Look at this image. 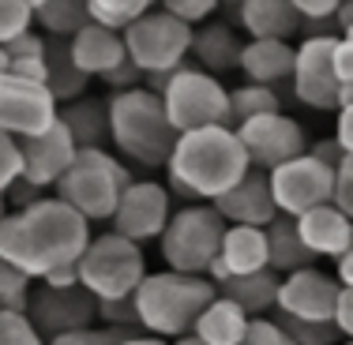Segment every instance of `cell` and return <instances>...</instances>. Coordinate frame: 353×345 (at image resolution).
Returning <instances> with one entry per match:
<instances>
[{"mask_svg": "<svg viewBox=\"0 0 353 345\" xmlns=\"http://www.w3.org/2000/svg\"><path fill=\"white\" fill-rule=\"evenodd\" d=\"M162 8H165L170 15H176L181 23H188L192 30H196V23H207V19L218 12L214 0H165Z\"/></svg>", "mask_w": 353, "mask_h": 345, "instance_id": "ab89813d", "label": "cell"}, {"mask_svg": "<svg viewBox=\"0 0 353 345\" xmlns=\"http://www.w3.org/2000/svg\"><path fill=\"white\" fill-rule=\"evenodd\" d=\"M233 90L222 87V79L196 64H184L170 75L162 90L165 113L181 136L199 128H233Z\"/></svg>", "mask_w": 353, "mask_h": 345, "instance_id": "8992f818", "label": "cell"}, {"mask_svg": "<svg viewBox=\"0 0 353 345\" xmlns=\"http://www.w3.org/2000/svg\"><path fill=\"white\" fill-rule=\"evenodd\" d=\"M41 188L38 184H30L27 176H23L19 184H15V188H8V203H12V210H27V207H34V203H41Z\"/></svg>", "mask_w": 353, "mask_h": 345, "instance_id": "ee69618b", "label": "cell"}, {"mask_svg": "<svg viewBox=\"0 0 353 345\" xmlns=\"http://www.w3.org/2000/svg\"><path fill=\"white\" fill-rule=\"evenodd\" d=\"M248 41L237 38V30L230 23H207L203 30H196V45H192V56H196V68L203 72H230L241 68V56H245Z\"/></svg>", "mask_w": 353, "mask_h": 345, "instance_id": "d4e9b609", "label": "cell"}, {"mask_svg": "<svg viewBox=\"0 0 353 345\" xmlns=\"http://www.w3.org/2000/svg\"><path fill=\"white\" fill-rule=\"evenodd\" d=\"M305 23H339L342 0H293Z\"/></svg>", "mask_w": 353, "mask_h": 345, "instance_id": "7bdbcfd3", "label": "cell"}, {"mask_svg": "<svg viewBox=\"0 0 353 345\" xmlns=\"http://www.w3.org/2000/svg\"><path fill=\"white\" fill-rule=\"evenodd\" d=\"M308 154H316L319 162L331 165V169H342V162H346V150L339 147V139H319V143H312Z\"/></svg>", "mask_w": 353, "mask_h": 345, "instance_id": "bcb514c9", "label": "cell"}, {"mask_svg": "<svg viewBox=\"0 0 353 345\" xmlns=\"http://www.w3.org/2000/svg\"><path fill=\"white\" fill-rule=\"evenodd\" d=\"M241 72L248 75V83H263V87H279L282 79L293 83L297 45H290V41H248L245 56H241Z\"/></svg>", "mask_w": 353, "mask_h": 345, "instance_id": "603a6c76", "label": "cell"}, {"mask_svg": "<svg viewBox=\"0 0 353 345\" xmlns=\"http://www.w3.org/2000/svg\"><path fill=\"white\" fill-rule=\"evenodd\" d=\"M87 79L90 75L72 61L68 41H49V90H53L57 102L72 105V102H79V98H87L83 94V90H87Z\"/></svg>", "mask_w": 353, "mask_h": 345, "instance_id": "f1b7e54d", "label": "cell"}, {"mask_svg": "<svg viewBox=\"0 0 353 345\" xmlns=\"http://www.w3.org/2000/svg\"><path fill=\"white\" fill-rule=\"evenodd\" d=\"M57 124H61V105L49 87L0 79V136L30 143L53 132Z\"/></svg>", "mask_w": 353, "mask_h": 345, "instance_id": "8fae6325", "label": "cell"}, {"mask_svg": "<svg viewBox=\"0 0 353 345\" xmlns=\"http://www.w3.org/2000/svg\"><path fill=\"white\" fill-rule=\"evenodd\" d=\"M237 136L248 150L252 169H263V173L282 169V165L297 162V158H305L308 150H312L305 128L285 113H271V116H259V121L241 124Z\"/></svg>", "mask_w": 353, "mask_h": 345, "instance_id": "7c38bea8", "label": "cell"}, {"mask_svg": "<svg viewBox=\"0 0 353 345\" xmlns=\"http://www.w3.org/2000/svg\"><path fill=\"white\" fill-rule=\"evenodd\" d=\"M334 139L346 150V158H353V105L339 109V121H334Z\"/></svg>", "mask_w": 353, "mask_h": 345, "instance_id": "c3c4849f", "label": "cell"}, {"mask_svg": "<svg viewBox=\"0 0 353 345\" xmlns=\"http://www.w3.org/2000/svg\"><path fill=\"white\" fill-rule=\"evenodd\" d=\"M248 331H252V315L245 308H237L233 300H225L222 293L196 323V338L207 345H245Z\"/></svg>", "mask_w": 353, "mask_h": 345, "instance_id": "4316f807", "label": "cell"}, {"mask_svg": "<svg viewBox=\"0 0 353 345\" xmlns=\"http://www.w3.org/2000/svg\"><path fill=\"white\" fill-rule=\"evenodd\" d=\"M109 124H113L117 154L143 169L170 165L176 143H181V132L173 128L162 94H154L150 87H136L109 98Z\"/></svg>", "mask_w": 353, "mask_h": 345, "instance_id": "3957f363", "label": "cell"}, {"mask_svg": "<svg viewBox=\"0 0 353 345\" xmlns=\"http://www.w3.org/2000/svg\"><path fill=\"white\" fill-rule=\"evenodd\" d=\"M68 49H72V61L87 75H98V79L113 75L117 68H124V64L132 61L128 45H124V34L105 30V27H98V23H90L87 30H79V34L68 41Z\"/></svg>", "mask_w": 353, "mask_h": 345, "instance_id": "ffe728a7", "label": "cell"}, {"mask_svg": "<svg viewBox=\"0 0 353 345\" xmlns=\"http://www.w3.org/2000/svg\"><path fill=\"white\" fill-rule=\"evenodd\" d=\"M342 38H353V30H350V34H342Z\"/></svg>", "mask_w": 353, "mask_h": 345, "instance_id": "6f0895ef", "label": "cell"}, {"mask_svg": "<svg viewBox=\"0 0 353 345\" xmlns=\"http://www.w3.org/2000/svg\"><path fill=\"white\" fill-rule=\"evenodd\" d=\"M214 210L225 218L230 225H252V229H267L271 222H279L282 210L274 203V188H271V173L252 169L230 196H222L214 203Z\"/></svg>", "mask_w": 353, "mask_h": 345, "instance_id": "e0dca14e", "label": "cell"}, {"mask_svg": "<svg viewBox=\"0 0 353 345\" xmlns=\"http://www.w3.org/2000/svg\"><path fill=\"white\" fill-rule=\"evenodd\" d=\"M147 12H154L147 0H90V19L117 34H128Z\"/></svg>", "mask_w": 353, "mask_h": 345, "instance_id": "1f68e13d", "label": "cell"}, {"mask_svg": "<svg viewBox=\"0 0 353 345\" xmlns=\"http://www.w3.org/2000/svg\"><path fill=\"white\" fill-rule=\"evenodd\" d=\"M214 297H218V285L211 278L176 274V271L147 274V282L136 293L143 334H154V338H165V342L188 338V334H196L199 315L214 304Z\"/></svg>", "mask_w": 353, "mask_h": 345, "instance_id": "277c9868", "label": "cell"}, {"mask_svg": "<svg viewBox=\"0 0 353 345\" xmlns=\"http://www.w3.org/2000/svg\"><path fill=\"white\" fill-rule=\"evenodd\" d=\"M297 225H301V237H305L308 251L316 259H334L339 263L353 248V218L339 203H327V207L312 210V214L297 218Z\"/></svg>", "mask_w": 353, "mask_h": 345, "instance_id": "d6986e66", "label": "cell"}, {"mask_svg": "<svg viewBox=\"0 0 353 345\" xmlns=\"http://www.w3.org/2000/svg\"><path fill=\"white\" fill-rule=\"evenodd\" d=\"M241 27L248 41H290L301 30L293 0H241Z\"/></svg>", "mask_w": 353, "mask_h": 345, "instance_id": "7402d4cb", "label": "cell"}, {"mask_svg": "<svg viewBox=\"0 0 353 345\" xmlns=\"http://www.w3.org/2000/svg\"><path fill=\"white\" fill-rule=\"evenodd\" d=\"M339 38H301L297 45V72H293V98L305 102L308 109H342L339 105V75H334V49Z\"/></svg>", "mask_w": 353, "mask_h": 345, "instance_id": "5bb4252c", "label": "cell"}, {"mask_svg": "<svg viewBox=\"0 0 353 345\" xmlns=\"http://www.w3.org/2000/svg\"><path fill=\"white\" fill-rule=\"evenodd\" d=\"M124 338H132V334H124V331H109V326H90V331L53 338L49 345H121Z\"/></svg>", "mask_w": 353, "mask_h": 345, "instance_id": "60d3db41", "label": "cell"}, {"mask_svg": "<svg viewBox=\"0 0 353 345\" xmlns=\"http://www.w3.org/2000/svg\"><path fill=\"white\" fill-rule=\"evenodd\" d=\"M334 203L353 218V158H346L339 169V191H334Z\"/></svg>", "mask_w": 353, "mask_h": 345, "instance_id": "f6af8a7d", "label": "cell"}, {"mask_svg": "<svg viewBox=\"0 0 353 345\" xmlns=\"http://www.w3.org/2000/svg\"><path fill=\"white\" fill-rule=\"evenodd\" d=\"M267 244H271V271L274 274H297V271H308L316 263V255L308 251L305 237H301V225L297 218H279V222L267 225Z\"/></svg>", "mask_w": 353, "mask_h": 345, "instance_id": "83f0119b", "label": "cell"}, {"mask_svg": "<svg viewBox=\"0 0 353 345\" xmlns=\"http://www.w3.org/2000/svg\"><path fill=\"white\" fill-rule=\"evenodd\" d=\"M225 300H233L237 308H245L252 319H267V311H279V293H282V274L263 271L248 278H230L218 285Z\"/></svg>", "mask_w": 353, "mask_h": 345, "instance_id": "484cf974", "label": "cell"}, {"mask_svg": "<svg viewBox=\"0 0 353 345\" xmlns=\"http://www.w3.org/2000/svg\"><path fill=\"white\" fill-rule=\"evenodd\" d=\"M30 300H34V278L15 271V266H0V304L4 311H30Z\"/></svg>", "mask_w": 353, "mask_h": 345, "instance_id": "836d02e7", "label": "cell"}, {"mask_svg": "<svg viewBox=\"0 0 353 345\" xmlns=\"http://www.w3.org/2000/svg\"><path fill=\"white\" fill-rule=\"evenodd\" d=\"M27 315L46 334V342H53V338H64V334L90 331L98 319V300L83 285H75V289H49V285H41V289H34Z\"/></svg>", "mask_w": 353, "mask_h": 345, "instance_id": "9a60e30c", "label": "cell"}, {"mask_svg": "<svg viewBox=\"0 0 353 345\" xmlns=\"http://www.w3.org/2000/svg\"><path fill=\"white\" fill-rule=\"evenodd\" d=\"M334 278L342 282V289H353V248L339 259V274H334Z\"/></svg>", "mask_w": 353, "mask_h": 345, "instance_id": "816d5d0a", "label": "cell"}, {"mask_svg": "<svg viewBox=\"0 0 353 345\" xmlns=\"http://www.w3.org/2000/svg\"><path fill=\"white\" fill-rule=\"evenodd\" d=\"M121 345H173L165 338H154V334H132V338H124Z\"/></svg>", "mask_w": 353, "mask_h": 345, "instance_id": "db71d44e", "label": "cell"}, {"mask_svg": "<svg viewBox=\"0 0 353 345\" xmlns=\"http://www.w3.org/2000/svg\"><path fill=\"white\" fill-rule=\"evenodd\" d=\"M38 23V0H4L0 4V45L30 34Z\"/></svg>", "mask_w": 353, "mask_h": 345, "instance_id": "d6a6232c", "label": "cell"}, {"mask_svg": "<svg viewBox=\"0 0 353 345\" xmlns=\"http://www.w3.org/2000/svg\"><path fill=\"white\" fill-rule=\"evenodd\" d=\"M274 319L285 326V334H290L297 345H342V331L334 323H308V319H293V315H279L274 311Z\"/></svg>", "mask_w": 353, "mask_h": 345, "instance_id": "e575fe53", "label": "cell"}, {"mask_svg": "<svg viewBox=\"0 0 353 345\" xmlns=\"http://www.w3.org/2000/svg\"><path fill=\"white\" fill-rule=\"evenodd\" d=\"M334 326L342 331V338L353 342V289H342L339 311H334Z\"/></svg>", "mask_w": 353, "mask_h": 345, "instance_id": "681fc988", "label": "cell"}, {"mask_svg": "<svg viewBox=\"0 0 353 345\" xmlns=\"http://www.w3.org/2000/svg\"><path fill=\"white\" fill-rule=\"evenodd\" d=\"M61 124L72 132L79 150H105V143H113L109 98H79L72 105H61Z\"/></svg>", "mask_w": 353, "mask_h": 345, "instance_id": "cb8c5ba5", "label": "cell"}, {"mask_svg": "<svg viewBox=\"0 0 353 345\" xmlns=\"http://www.w3.org/2000/svg\"><path fill=\"white\" fill-rule=\"evenodd\" d=\"M230 98H233V128H241L248 121H259V116L282 113L279 90L263 87V83H241V87H233Z\"/></svg>", "mask_w": 353, "mask_h": 345, "instance_id": "4dcf8cb0", "label": "cell"}, {"mask_svg": "<svg viewBox=\"0 0 353 345\" xmlns=\"http://www.w3.org/2000/svg\"><path fill=\"white\" fill-rule=\"evenodd\" d=\"M124 45H128L132 64H136L143 75H173L176 68H184V61L192 56L196 30L162 8V12L143 15L136 27L124 34Z\"/></svg>", "mask_w": 353, "mask_h": 345, "instance_id": "9c48e42d", "label": "cell"}, {"mask_svg": "<svg viewBox=\"0 0 353 345\" xmlns=\"http://www.w3.org/2000/svg\"><path fill=\"white\" fill-rule=\"evenodd\" d=\"M339 30H342V34H350V30H353V0H342V8H339Z\"/></svg>", "mask_w": 353, "mask_h": 345, "instance_id": "f5cc1de1", "label": "cell"}, {"mask_svg": "<svg viewBox=\"0 0 353 345\" xmlns=\"http://www.w3.org/2000/svg\"><path fill=\"white\" fill-rule=\"evenodd\" d=\"M173 345H207V342H199L196 334H188V338H181V342H173Z\"/></svg>", "mask_w": 353, "mask_h": 345, "instance_id": "9f6ffc18", "label": "cell"}, {"mask_svg": "<svg viewBox=\"0 0 353 345\" xmlns=\"http://www.w3.org/2000/svg\"><path fill=\"white\" fill-rule=\"evenodd\" d=\"M334 75H339V83H353V38H339V49H334Z\"/></svg>", "mask_w": 353, "mask_h": 345, "instance_id": "7dc6e473", "label": "cell"}, {"mask_svg": "<svg viewBox=\"0 0 353 345\" xmlns=\"http://www.w3.org/2000/svg\"><path fill=\"white\" fill-rule=\"evenodd\" d=\"M0 345H49L23 311H0Z\"/></svg>", "mask_w": 353, "mask_h": 345, "instance_id": "d590c367", "label": "cell"}, {"mask_svg": "<svg viewBox=\"0 0 353 345\" xmlns=\"http://www.w3.org/2000/svg\"><path fill=\"white\" fill-rule=\"evenodd\" d=\"M79 282L98 304H105V300H132L139 293V285L147 282L143 244L121 237L113 229L94 237L90 251L79 263Z\"/></svg>", "mask_w": 353, "mask_h": 345, "instance_id": "ba28073f", "label": "cell"}, {"mask_svg": "<svg viewBox=\"0 0 353 345\" xmlns=\"http://www.w3.org/2000/svg\"><path fill=\"white\" fill-rule=\"evenodd\" d=\"M132 173L109 150H79L75 169L57 184V199L68 203L87 222H113L124 191L132 188Z\"/></svg>", "mask_w": 353, "mask_h": 345, "instance_id": "5b68a950", "label": "cell"}, {"mask_svg": "<svg viewBox=\"0 0 353 345\" xmlns=\"http://www.w3.org/2000/svg\"><path fill=\"white\" fill-rule=\"evenodd\" d=\"M90 244V222L57 196H46L27 210H12L0 225V259L34 282H46L64 266H79Z\"/></svg>", "mask_w": 353, "mask_h": 345, "instance_id": "6da1fadb", "label": "cell"}, {"mask_svg": "<svg viewBox=\"0 0 353 345\" xmlns=\"http://www.w3.org/2000/svg\"><path fill=\"white\" fill-rule=\"evenodd\" d=\"M342 345H353V342H342Z\"/></svg>", "mask_w": 353, "mask_h": 345, "instance_id": "680465c9", "label": "cell"}, {"mask_svg": "<svg viewBox=\"0 0 353 345\" xmlns=\"http://www.w3.org/2000/svg\"><path fill=\"white\" fill-rule=\"evenodd\" d=\"M225 229H230V222H225V218L218 214L211 203H188V207H181L173 214L165 237L158 240V244H162L165 271L207 278V271L214 266V259L222 255Z\"/></svg>", "mask_w": 353, "mask_h": 345, "instance_id": "52a82bcc", "label": "cell"}, {"mask_svg": "<svg viewBox=\"0 0 353 345\" xmlns=\"http://www.w3.org/2000/svg\"><path fill=\"white\" fill-rule=\"evenodd\" d=\"M165 173H170V191L214 207L252 173V162L237 128H199L181 136Z\"/></svg>", "mask_w": 353, "mask_h": 345, "instance_id": "7a4b0ae2", "label": "cell"}, {"mask_svg": "<svg viewBox=\"0 0 353 345\" xmlns=\"http://www.w3.org/2000/svg\"><path fill=\"white\" fill-rule=\"evenodd\" d=\"M342 300V282L316 266L282 278L279 293V315L308 319V323H334V311Z\"/></svg>", "mask_w": 353, "mask_h": 345, "instance_id": "2e32d148", "label": "cell"}, {"mask_svg": "<svg viewBox=\"0 0 353 345\" xmlns=\"http://www.w3.org/2000/svg\"><path fill=\"white\" fill-rule=\"evenodd\" d=\"M230 278H248L271 271V244H267V229H252V225H230L222 240V255H218Z\"/></svg>", "mask_w": 353, "mask_h": 345, "instance_id": "44dd1931", "label": "cell"}, {"mask_svg": "<svg viewBox=\"0 0 353 345\" xmlns=\"http://www.w3.org/2000/svg\"><path fill=\"white\" fill-rule=\"evenodd\" d=\"M27 176V154H23V143L12 136H0V180H4V191L15 188V184Z\"/></svg>", "mask_w": 353, "mask_h": 345, "instance_id": "8d00e7d4", "label": "cell"}, {"mask_svg": "<svg viewBox=\"0 0 353 345\" xmlns=\"http://www.w3.org/2000/svg\"><path fill=\"white\" fill-rule=\"evenodd\" d=\"M23 154H27V180L46 191V188H57L75 169V162H79V143L72 139V132L64 124H57L41 139L23 143Z\"/></svg>", "mask_w": 353, "mask_h": 345, "instance_id": "ac0fdd59", "label": "cell"}, {"mask_svg": "<svg viewBox=\"0 0 353 345\" xmlns=\"http://www.w3.org/2000/svg\"><path fill=\"white\" fill-rule=\"evenodd\" d=\"M173 191L158 180H136L121 199V210L113 218V233L147 244V240H162L165 229L173 222Z\"/></svg>", "mask_w": 353, "mask_h": 345, "instance_id": "4fadbf2b", "label": "cell"}, {"mask_svg": "<svg viewBox=\"0 0 353 345\" xmlns=\"http://www.w3.org/2000/svg\"><path fill=\"white\" fill-rule=\"evenodd\" d=\"M90 23H94L90 19V0H38V27L57 34V41H72Z\"/></svg>", "mask_w": 353, "mask_h": 345, "instance_id": "f546056e", "label": "cell"}, {"mask_svg": "<svg viewBox=\"0 0 353 345\" xmlns=\"http://www.w3.org/2000/svg\"><path fill=\"white\" fill-rule=\"evenodd\" d=\"M41 285H49V289H75V285H83V282H79V266H64V271H53Z\"/></svg>", "mask_w": 353, "mask_h": 345, "instance_id": "f907efd6", "label": "cell"}, {"mask_svg": "<svg viewBox=\"0 0 353 345\" xmlns=\"http://www.w3.org/2000/svg\"><path fill=\"white\" fill-rule=\"evenodd\" d=\"M0 79H19L49 87V56L46 61H0Z\"/></svg>", "mask_w": 353, "mask_h": 345, "instance_id": "f35d334b", "label": "cell"}, {"mask_svg": "<svg viewBox=\"0 0 353 345\" xmlns=\"http://www.w3.org/2000/svg\"><path fill=\"white\" fill-rule=\"evenodd\" d=\"M245 345H297L285 334V326L279 323V319H252V331Z\"/></svg>", "mask_w": 353, "mask_h": 345, "instance_id": "b9f144b4", "label": "cell"}, {"mask_svg": "<svg viewBox=\"0 0 353 345\" xmlns=\"http://www.w3.org/2000/svg\"><path fill=\"white\" fill-rule=\"evenodd\" d=\"M46 56H49V41L38 38L34 30L0 45V61H46Z\"/></svg>", "mask_w": 353, "mask_h": 345, "instance_id": "74e56055", "label": "cell"}, {"mask_svg": "<svg viewBox=\"0 0 353 345\" xmlns=\"http://www.w3.org/2000/svg\"><path fill=\"white\" fill-rule=\"evenodd\" d=\"M339 105H342V109L353 105V83H342V90H339Z\"/></svg>", "mask_w": 353, "mask_h": 345, "instance_id": "11a10c76", "label": "cell"}, {"mask_svg": "<svg viewBox=\"0 0 353 345\" xmlns=\"http://www.w3.org/2000/svg\"><path fill=\"white\" fill-rule=\"evenodd\" d=\"M271 188H274V203H279V210L285 218H305L319 207L334 203L339 169L323 165L316 154H305V158H297V162L274 169Z\"/></svg>", "mask_w": 353, "mask_h": 345, "instance_id": "30bf717a", "label": "cell"}]
</instances>
